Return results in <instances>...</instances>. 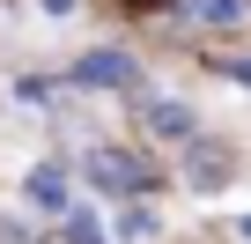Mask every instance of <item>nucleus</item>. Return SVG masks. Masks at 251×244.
Here are the masks:
<instances>
[{
    "label": "nucleus",
    "instance_id": "f257e3e1",
    "mask_svg": "<svg viewBox=\"0 0 251 244\" xmlns=\"http://www.w3.org/2000/svg\"><path fill=\"white\" fill-rule=\"evenodd\" d=\"M89 185H96L103 200H155V192H163V170H155L141 148L96 141V148H89Z\"/></svg>",
    "mask_w": 251,
    "mask_h": 244
},
{
    "label": "nucleus",
    "instance_id": "f03ea898",
    "mask_svg": "<svg viewBox=\"0 0 251 244\" xmlns=\"http://www.w3.org/2000/svg\"><path fill=\"white\" fill-rule=\"evenodd\" d=\"M177 170H185V185L192 192H222V185H236V141L229 134H185L177 141Z\"/></svg>",
    "mask_w": 251,
    "mask_h": 244
},
{
    "label": "nucleus",
    "instance_id": "7ed1b4c3",
    "mask_svg": "<svg viewBox=\"0 0 251 244\" xmlns=\"http://www.w3.org/2000/svg\"><path fill=\"white\" fill-rule=\"evenodd\" d=\"M67 81L74 89H118V96H133L141 89V52L133 45H96V52H81L67 67Z\"/></svg>",
    "mask_w": 251,
    "mask_h": 244
},
{
    "label": "nucleus",
    "instance_id": "20e7f679",
    "mask_svg": "<svg viewBox=\"0 0 251 244\" xmlns=\"http://www.w3.org/2000/svg\"><path fill=\"white\" fill-rule=\"evenodd\" d=\"M141 126H148L155 141H185V134H200V118H192L185 96H148V104H141Z\"/></svg>",
    "mask_w": 251,
    "mask_h": 244
},
{
    "label": "nucleus",
    "instance_id": "39448f33",
    "mask_svg": "<svg viewBox=\"0 0 251 244\" xmlns=\"http://www.w3.org/2000/svg\"><path fill=\"white\" fill-rule=\"evenodd\" d=\"M67 200H74L67 170H59V163H37V170H30V207H45V215H67Z\"/></svg>",
    "mask_w": 251,
    "mask_h": 244
},
{
    "label": "nucleus",
    "instance_id": "423d86ee",
    "mask_svg": "<svg viewBox=\"0 0 251 244\" xmlns=\"http://www.w3.org/2000/svg\"><path fill=\"white\" fill-rule=\"evenodd\" d=\"M177 15H192V23H207V30H222V23H244L251 15V0H170Z\"/></svg>",
    "mask_w": 251,
    "mask_h": 244
},
{
    "label": "nucleus",
    "instance_id": "0eeeda50",
    "mask_svg": "<svg viewBox=\"0 0 251 244\" xmlns=\"http://www.w3.org/2000/svg\"><path fill=\"white\" fill-rule=\"evenodd\" d=\"M118 207H126V215H118V237H126V244H148V237H155V215H148V200H118Z\"/></svg>",
    "mask_w": 251,
    "mask_h": 244
},
{
    "label": "nucleus",
    "instance_id": "6e6552de",
    "mask_svg": "<svg viewBox=\"0 0 251 244\" xmlns=\"http://www.w3.org/2000/svg\"><path fill=\"white\" fill-rule=\"evenodd\" d=\"M59 244H111V237H96V215H67L59 222Z\"/></svg>",
    "mask_w": 251,
    "mask_h": 244
},
{
    "label": "nucleus",
    "instance_id": "1a4fd4ad",
    "mask_svg": "<svg viewBox=\"0 0 251 244\" xmlns=\"http://www.w3.org/2000/svg\"><path fill=\"white\" fill-rule=\"evenodd\" d=\"M207 67H214V74H229V81H244V89H251V52H236V59H229V52H214V59H207Z\"/></svg>",
    "mask_w": 251,
    "mask_h": 244
},
{
    "label": "nucleus",
    "instance_id": "9d476101",
    "mask_svg": "<svg viewBox=\"0 0 251 244\" xmlns=\"http://www.w3.org/2000/svg\"><path fill=\"white\" fill-rule=\"evenodd\" d=\"M0 244H37V237H30V222H15V215H0Z\"/></svg>",
    "mask_w": 251,
    "mask_h": 244
},
{
    "label": "nucleus",
    "instance_id": "9b49d317",
    "mask_svg": "<svg viewBox=\"0 0 251 244\" xmlns=\"http://www.w3.org/2000/svg\"><path fill=\"white\" fill-rule=\"evenodd\" d=\"M37 8H45V15H74V8H81V0H37Z\"/></svg>",
    "mask_w": 251,
    "mask_h": 244
},
{
    "label": "nucleus",
    "instance_id": "f8f14e48",
    "mask_svg": "<svg viewBox=\"0 0 251 244\" xmlns=\"http://www.w3.org/2000/svg\"><path fill=\"white\" fill-rule=\"evenodd\" d=\"M126 8H170V0H126Z\"/></svg>",
    "mask_w": 251,
    "mask_h": 244
}]
</instances>
